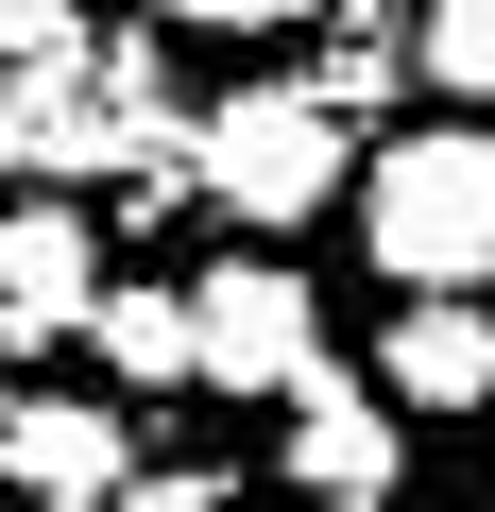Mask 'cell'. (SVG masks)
<instances>
[{"label":"cell","instance_id":"10","mask_svg":"<svg viewBox=\"0 0 495 512\" xmlns=\"http://www.w3.org/2000/svg\"><path fill=\"white\" fill-rule=\"evenodd\" d=\"M154 18H188V35H291V18H342V0H154Z\"/></svg>","mask_w":495,"mask_h":512},{"label":"cell","instance_id":"3","mask_svg":"<svg viewBox=\"0 0 495 512\" xmlns=\"http://www.w3.org/2000/svg\"><path fill=\"white\" fill-rule=\"evenodd\" d=\"M325 359V308H308V274H291V256H222V274H188V376L205 393H291Z\"/></svg>","mask_w":495,"mask_h":512},{"label":"cell","instance_id":"1","mask_svg":"<svg viewBox=\"0 0 495 512\" xmlns=\"http://www.w3.org/2000/svg\"><path fill=\"white\" fill-rule=\"evenodd\" d=\"M359 239H376V274L410 291V308H461L478 274H495V137H376V171H359Z\"/></svg>","mask_w":495,"mask_h":512},{"label":"cell","instance_id":"6","mask_svg":"<svg viewBox=\"0 0 495 512\" xmlns=\"http://www.w3.org/2000/svg\"><path fill=\"white\" fill-rule=\"evenodd\" d=\"M86 291H103L86 205H0V342H69Z\"/></svg>","mask_w":495,"mask_h":512},{"label":"cell","instance_id":"9","mask_svg":"<svg viewBox=\"0 0 495 512\" xmlns=\"http://www.w3.org/2000/svg\"><path fill=\"white\" fill-rule=\"evenodd\" d=\"M410 52H427V86H444V103H495V0H427Z\"/></svg>","mask_w":495,"mask_h":512},{"label":"cell","instance_id":"5","mask_svg":"<svg viewBox=\"0 0 495 512\" xmlns=\"http://www.w3.org/2000/svg\"><path fill=\"white\" fill-rule=\"evenodd\" d=\"M0 478H18V512H103L137 478V427L86 410V393H18L0 410Z\"/></svg>","mask_w":495,"mask_h":512},{"label":"cell","instance_id":"8","mask_svg":"<svg viewBox=\"0 0 495 512\" xmlns=\"http://www.w3.org/2000/svg\"><path fill=\"white\" fill-rule=\"evenodd\" d=\"M86 342H103L120 376L171 393V376H188V291H86Z\"/></svg>","mask_w":495,"mask_h":512},{"label":"cell","instance_id":"11","mask_svg":"<svg viewBox=\"0 0 495 512\" xmlns=\"http://www.w3.org/2000/svg\"><path fill=\"white\" fill-rule=\"evenodd\" d=\"M103 512H222V478H188V461H171V478H120Z\"/></svg>","mask_w":495,"mask_h":512},{"label":"cell","instance_id":"4","mask_svg":"<svg viewBox=\"0 0 495 512\" xmlns=\"http://www.w3.org/2000/svg\"><path fill=\"white\" fill-rule=\"evenodd\" d=\"M274 427H291V495H325V512H376L393 461H410V427H393L376 376H342V359H308V376L274 393Z\"/></svg>","mask_w":495,"mask_h":512},{"label":"cell","instance_id":"2","mask_svg":"<svg viewBox=\"0 0 495 512\" xmlns=\"http://www.w3.org/2000/svg\"><path fill=\"white\" fill-rule=\"evenodd\" d=\"M188 188H205L222 222H257V239H291V222H308V205L342 188V120H325L308 86H239V103L205 120Z\"/></svg>","mask_w":495,"mask_h":512},{"label":"cell","instance_id":"7","mask_svg":"<svg viewBox=\"0 0 495 512\" xmlns=\"http://www.w3.org/2000/svg\"><path fill=\"white\" fill-rule=\"evenodd\" d=\"M478 393H495V325H478V308H393V325H376V410H427V427H444V410H478Z\"/></svg>","mask_w":495,"mask_h":512},{"label":"cell","instance_id":"12","mask_svg":"<svg viewBox=\"0 0 495 512\" xmlns=\"http://www.w3.org/2000/svg\"><path fill=\"white\" fill-rule=\"evenodd\" d=\"M478 512H495V495H478Z\"/></svg>","mask_w":495,"mask_h":512}]
</instances>
